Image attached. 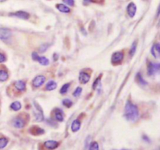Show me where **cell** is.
I'll use <instances>...</instances> for the list:
<instances>
[{"label":"cell","mask_w":160,"mask_h":150,"mask_svg":"<svg viewBox=\"0 0 160 150\" xmlns=\"http://www.w3.org/2000/svg\"><path fill=\"white\" fill-rule=\"evenodd\" d=\"M159 64H153L150 61H148V67H147V70L148 73H149V76H152L155 72L158 71L159 69Z\"/></svg>","instance_id":"6"},{"label":"cell","mask_w":160,"mask_h":150,"mask_svg":"<svg viewBox=\"0 0 160 150\" xmlns=\"http://www.w3.org/2000/svg\"><path fill=\"white\" fill-rule=\"evenodd\" d=\"M48 45H46V44L41 45V46L40 47V49H39L40 52H45V51L47 50V48H48Z\"/></svg>","instance_id":"31"},{"label":"cell","mask_w":160,"mask_h":150,"mask_svg":"<svg viewBox=\"0 0 160 150\" xmlns=\"http://www.w3.org/2000/svg\"><path fill=\"white\" fill-rule=\"evenodd\" d=\"M10 108L15 111H19V110L21 109V104L19 101H15V102L12 103L11 105H10Z\"/></svg>","instance_id":"20"},{"label":"cell","mask_w":160,"mask_h":150,"mask_svg":"<svg viewBox=\"0 0 160 150\" xmlns=\"http://www.w3.org/2000/svg\"><path fill=\"white\" fill-rule=\"evenodd\" d=\"M12 32L8 28H0V39L1 40H7L8 38L11 37Z\"/></svg>","instance_id":"7"},{"label":"cell","mask_w":160,"mask_h":150,"mask_svg":"<svg viewBox=\"0 0 160 150\" xmlns=\"http://www.w3.org/2000/svg\"><path fill=\"white\" fill-rule=\"evenodd\" d=\"M151 52H152V55L153 57H154L155 58H158L159 57L160 45L158 43H155V44L153 45L152 48Z\"/></svg>","instance_id":"12"},{"label":"cell","mask_w":160,"mask_h":150,"mask_svg":"<svg viewBox=\"0 0 160 150\" xmlns=\"http://www.w3.org/2000/svg\"><path fill=\"white\" fill-rule=\"evenodd\" d=\"M38 61L41 64V65H48L49 64V61H48V58H46L45 57H40L38 58Z\"/></svg>","instance_id":"23"},{"label":"cell","mask_w":160,"mask_h":150,"mask_svg":"<svg viewBox=\"0 0 160 150\" xmlns=\"http://www.w3.org/2000/svg\"><path fill=\"white\" fill-rule=\"evenodd\" d=\"M84 2H95V0H84Z\"/></svg>","instance_id":"34"},{"label":"cell","mask_w":160,"mask_h":150,"mask_svg":"<svg viewBox=\"0 0 160 150\" xmlns=\"http://www.w3.org/2000/svg\"><path fill=\"white\" fill-rule=\"evenodd\" d=\"M6 0H0V2H6Z\"/></svg>","instance_id":"36"},{"label":"cell","mask_w":160,"mask_h":150,"mask_svg":"<svg viewBox=\"0 0 160 150\" xmlns=\"http://www.w3.org/2000/svg\"><path fill=\"white\" fill-rule=\"evenodd\" d=\"M9 17H17V18L22 19V20H28L30 17V14L25 11H17L15 13H9Z\"/></svg>","instance_id":"5"},{"label":"cell","mask_w":160,"mask_h":150,"mask_svg":"<svg viewBox=\"0 0 160 150\" xmlns=\"http://www.w3.org/2000/svg\"><path fill=\"white\" fill-rule=\"evenodd\" d=\"M56 9L61 13H69L70 12V9L68 6H67L64 4H56Z\"/></svg>","instance_id":"16"},{"label":"cell","mask_w":160,"mask_h":150,"mask_svg":"<svg viewBox=\"0 0 160 150\" xmlns=\"http://www.w3.org/2000/svg\"><path fill=\"white\" fill-rule=\"evenodd\" d=\"M70 83L64 84V85L62 86L61 89H60V93H62V94H65V93H67V91H68V89H69L70 88Z\"/></svg>","instance_id":"27"},{"label":"cell","mask_w":160,"mask_h":150,"mask_svg":"<svg viewBox=\"0 0 160 150\" xmlns=\"http://www.w3.org/2000/svg\"><path fill=\"white\" fill-rule=\"evenodd\" d=\"M63 104H64L65 107L69 108H70V107H72L73 102L70 100V99H65V100H63Z\"/></svg>","instance_id":"28"},{"label":"cell","mask_w":160,"mask_h":150,"mask_svg":"<svg viewBox=\"0 0 160 150\" xmlns=\"http://www.w3.org/2000/svg\"><path fill=\"white\" fill-rule=\"evenodd\" d=\"M101 87V76H99V78H97L96 80H95V81L93 83V89H99Z\"/></svg>","instance_id":"24"},{"label":"cell","mask_w":160,"mask_h":150,"mask_svg":"<svg viewBox=\"0 0 160 150\" xmlns=\"http://www.w3.org/2000/svg\"><path fill=\"white\" fill-rule=\"evenodd\" d=\"M123 59V53L122 52H114L111 58V61L113 65H118L121 63V61Z\"/></svg>","instance_id":"2"},{"label":"cell","mask_w":160,"mask_h":150,"mask_svg":"<svg viewBox=\"0 0 160 150\" xmlns=\"http://www.w3.org/2000/svg\"><path fill=\"white\" fill-rule=\"evenodd\" d=\"M127 11L129 17H130V18H133V17L135 16V14H136V12H137L136 5H135L134 2H130V3H129L127 8Z\"/></svg>","instance_id":"8"},{"label":"cell","mask_w":160,"mask_h":150,"mask_svg":"<svg viewBox=\"0 0 160 150\" xmlns=\"http://www.w3.org/2000/svg\"><path fill=\"white\" fill-rule=\"evenodd\" d=\"M120 150H128V149H120Z\"/></svg>","instance_id":"37"},{"label":"cell","mask_w":160,"mask_h":150,"mask_svg":"<svg viewBox=\"0 0 160 150\" xmlns=\"http://www.w3.org/2000/svg\"><path fill=\"white\" fill-rule=\"evenodd\" d=\"M91 76L86 72H81L79 74V81L81 84H86L89 82Z\"/></svg>","instance_id":"11"},{"label":"cell","mask_w":160,"mask_h":150,"mask_svg":"<svg viewBox=\"0 0 160 150\" xmlns=\"http://www.w3.org/2000/svg\"><path fill=\"white\" fill-rule=\"evenodd\" d=\"M63 2L67 4V5H68V6H74V0H63Z\"/></svg>","instance_id":"30"},{"label":"cell","mask_w":160,"mask_h":150,"mask_svg":"<svg viewBox=\"0 0 160 150\" xmlns=\"http://www.w3.org/2000/svg\"><path fill=\"white\" fill-rule=\"evenodd\" d=\"M45 77L42 75H39V76H37L34 79L33 81H32V85L34 86V87L35 88H38V87L41 86L43 84L45 83Z\"/></svg>","instance_id":"4"},{"label":"cell","mask_w":160,"mask_h":150,"mask_svg":"<svg viewBox=\"0 0 160 150\" xmlns=\"http://www.w3.org/2000/svg\"><path fill=\"white\" fill-rule=\"evenodd\" d=\"M38 58H39V55H38V53H36V52H33V53H32V59H33L34 61H38Z\"/></svg>","instance_id":"32"},{"label":"cell","mask_w":160,"mask_h":150,"mask_svg":"<svg viewBox=\"0 0 160 150\" xmlns=\"http://www.w3.org/2000/svg\"><path fill=\"white\" fill-rule=\"evenodd\" d=\"M30 132L33 135H41L45 133V131L42 128L38 126H33L30 129Z\"/></svg>","instance_id":"14"},{"label":"cell","mask_w":160,"mask_h":150,"mask_svg":"<svg viewBox=\"0 0 160 150\" xmlns=\"http://www.w3.org/2000/svg\"><path fill=\"white\" fill-rule=\"evenodd\" d=\"M143 139H145V141H146V142L149 141V138L146 137V136H145V135H144V136H143Z\"/></svg>","instance_id":"35"},{"label":"cell","mask_w":160,"mask_h":150,"mask_svg":"<svg viewBox=\"0 0 160 150\" xmlns=\"http://www.w3.org/2000/svg\"><path fill=\"white\" fill-rule=\"evenodd\" d=\"M80 121L78 119H76L72 122L71 124V131L73 132H78L80 128Z\"/></svg>","instance_id":"15"},{"label":"cell","mask_w":160,"mask_h":150,"mask_svg":"<svg viewBox=\"0 0 160 150\" xmlns=\"http://www.w3.org/2000/svg\"><path fill=\"white\" fill-rule=\"evenodd\" d=\"M56 87H57V83H56V82L51 80V81L47 83L46 86H45V89L48 91H52L56 89Z\"/></svg>","instance_id":"18"},{"label":"cell","mask_w":160,"mask_h":150,"mask_svg":"<svg viewBox=\"0 0 160 150\" xmlns=\"http://www.w3.org/2000/svg\"><path fill=\"white\" fill-rule=\"evenodd\" d=\"M6 56L4 55L3 54H2V53H0V63H2V62L6 61Z\"/></svg>","instance_id":"33"},{"label":"cell","mask_w":160,"mask_h":150,"mask_svg":"<svg viewBox=\"0 0 160 150\" xmlns=\"http://www.w3.org/2000/svg\"><path fill=\"white\" fill-rule=\"evenodd\" d=\"M136 49H137V42L136 41H134V42L132 44V45H131V47H130V52H130V57H133V56L134 55L135 52H136Z\"/></svg>","instance_id":"25"},{"label":"cell","mask_w":160,"mask_h":150,"mask_svg":"<svg viewBox=\"0 0 160 150\" xmlns=\"http://www.w3.org/2000/svg\"><path fill=\"white\" fill-rule=\"evenodd\" d=\"M14 86L17 90L21 91V92H24L26 89V83H25V82L22 81V80L16 81L14 83Z\"/></svg>","instance_id":"13"},{"label":"cell","mask_w":160,"mask_h":150,"mask_svg":"<svg viewBox=\"0 0 160 150\" xmlns=\"http://www.w3.org/2000/svg\"><path fill=\"white\" fill-rule=\"evenodd\" d=\"M34 108H35V110H34V111H36L35 120L36 121H38V122L42 121V120H44V114H43L42 109H41V107H40V106L36 102H34Z\"/></svg>","instance_id":"3"},{"label":"cell","mask_w":160,"mask_h":150,"mask_svg":"<svg viewBox=\"0 0 160 150\" xmlns=\"http://www.w3.org/2000/svg\"><path fill=\"white\" fill-rule=\"evenodd\" d=\"M81 92H82L81 87H77V89H75V91L73 92V96H75V97H78V96L81 94Z\"/></svg>","instance_id":"29"},{"label":"cell","mask_w":160,"mask_h":150,"mask_svg":"<svg viewBox=\"0 0 160 150\" xmlns=\"http://www.w3.org/2000/svg\"><path fill=\"white\" fill-rule=\"evenodd\" d=\"M8 142H9L8 139H6V138H5V137L0 138V149L5 148V147L7 145Z\"/></svg>","instance_id":"21"},{"label":"cell","mask_w":160,"mask_h":150,"mask_svg":"<svg viewBox=\"0 0 160 150\" xmlns=\"http://www.w3.org/2000/svg\"><path fill=\"white\" fill-rule=\"evenodd\" d=\"M139 116V111L138 108L135 104L131 103L130 100H127L125 105V111H124V117L129 121L134 122Z\"/></svg>","instance_id":"1"},{"label":"cell","mask_w":160,"mask_h":150,"mask_svg":"<svg viewBox=\"0 0 160 150\" xmlns=\"http://www.w3.org/2000/svg\"><path fill=\"white\" fill-rule=\"evenodd\" d=\"M136 79H137V80H138V83H139L141 84L142 86H145V85H147L148 84L147 82L144 80L143 77H142V76L140 74V73H138V74H137Z\"/></svg>","instance_id":"22"},{"label":"cell","mask_w":160,"mask_h":150,"mask_svg":"<svg viewBox=\"0 0 160 150\" xmlns=\"http://www.w3.org/2000/svg\"><path fill=\"white\" fill-rule=\"evenodd\" d=\"M12 124H13V125L15 127V128H23L24 126H25V124H26V123H25L24 119L21 118V117H17L13 119Z\"/></svg>","instance_id":"10"},{"label":"cell","mask_w":160,"mask_h":150,"mask_svg":"<svg viewBox=\"0 0 160 150\" xmlns=\"http://www.w3.org/2000/svg\"><path fill=\"white\" fill-rule=\"evenodd\" d=\"M88 149L89 150H99V145L97 142H91L89 145V147H88Z\"/></svg>","instance_id":"26"},{"label":"cell","mask_w":160,"mask_h":150,"mask_svg":"<svg viewBox=\"0 0 160 150\" xmlns=\"http://www.w3.org/2000/svg\"><path fill=\"white\" fill-rule=\"evenodd\" d=\"M9 78V74L6 70L1 69L0 70V82H5Z\"/></svg>","instance_id":"19"},{"label":"cell","mask_w":160,"mask_h":150,"mask_svg":"<svg viewBox=\"0 0 160 150\" xmlns=\"http://www.w3.org/2000/svg\"><path fill=\"white\" fill-rule=\"evenodd\" d=\"M54 116H55V119H56L57 121H60V122H62L64 119V113H63L62 110L56 109V111H55Z\"/></svg>","instance_id":"17"},{"label":"cell","mask_w":160,"mask_h":150,"mask_svg":"<svg viewBox=\"0 0 160 150\" xmlns=\"http://www.w3.org/2000/svg\"><path fill=\"white\" fill-rule=\"evenodd\" d=\"M60 145V142L55 140H48V141L45 142L44 146L49 150H53L57 148Z\"/></svg>","instance_id":"9"}]
</instances>
